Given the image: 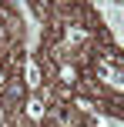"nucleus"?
<instances>
[{
  "mask_svg": "<svg viewBox=\"0 0 124 127\" xmlns=\"http://www.w3.org/2000/svg\"><path fill=\"white\" fill-rule=\"evenodd\" d=\"M24 80H27V90H37V87H40V67H37L30 57L24 60Z\"/></svg>",
  "mask_w": 124,
  "mask_h": 127,
  "instance_id": "1",
  "label": "nucleus"
},
{
  "mask_svg": "<svg viewBox=\"0 0 124 127\" xmlns=\"http://www.w3.org/2000/svg\"><path fill=\"white\" fill-rule=\"evenodd\" d=\"M101 77H104L111 87H118L121 94H124V74H121V70H114L111 64H101Z\"/></svg>",
  "mask_w": 124,
  "mask_h": 127,
  "instance_id": "2",
  "label": "nucleus"
},
{
  "mask_svg": "<svg viewBox=\"0 0 124 127\" xmlns=\"http://www.w3.org/2000/svg\"><path fill=\"white\" fill-rule=\"evenodd\" d=\"M24 110H27V117H30V121H44V104H40L37 97H30V100L24 104Z\"/></svg>",
  "mask_w": 124,
  "mask_h": 127,
  "instance_id": "3",
  "label": "nucleus"
},
{
  "mask_svg": "<svg viewBox=\"0 0 124 127\" xmlns=\"http://www.w3.org/2000/svg\"><path fill=\"white\" fill-rule=\"evenodd\" d=\"M60 80H64V84H74V80H77V70L64 64V67H60Z\"/></svg>",
  "mask_w": 124,
  "mask_h": 127,
  "instance_id": "4",
  "label": "nucleus"
},
{
  "mask_svg": "<svg viewBox=\"0 0 124 127\" xmlns=\"http://www.w3.org/2000/svg\"><path fill=\"white\" fill-rule=\"evenodd\" d=\"M20 94H24V87H20V84H10V87H7V100H20Z\"/></svg>",
  "mask_w": 124,
  "mask_h": 127,
  "instance_id": "5",
  "label": "nucleus"
},
{
  "mask_svg": "<svg viewBox=\"0 0 124 127\" xmlns=\"http://www.w3.org/2000/svg\"><path fill=\"white\" fill-rule=\"evenodd\" d=\"M97 127H124V121H118V117H97Z\"/></svg>",
  "mask_w": 124,
  "mask_h": 127,
  "instance_id": "6",
  "label": "nucleus"
},
{
  "mask_svg": "<svg viewBox=\"0 0 124 127\" xmlns=\"http://www.w3.org/2000/svg\"><path fill=\"white\" fill-rule=\"evenodd\" d=\"M3 87H7V77H3V74H0V90H3Z\"/></svg>",
  "mask_w": 124,
  "mask_h": 127,
  "instance_id": "7",
  "label": "nucleus"
}]
</instances>
